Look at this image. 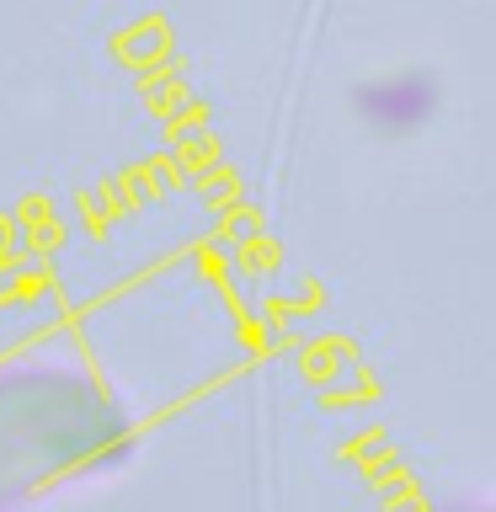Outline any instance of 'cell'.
Masks as SVG:
<instances>
[{"label": "cell", "mask_w": 496, "mask_h": 512, "mask_svg": "<svg viewBox=\"0 0 496 512\" xmlns=\"http://www.w3.org/2000/svg\"><path fill=\"white\" fill-rule=\"evenodd\" d=\"M363 112L374 128H416L427 118V80H411V75L374 80L363 91Z\"/></svg>", "instance_id": "2"}, {"label": "cell", "mask_w": 496, "mask_h": 512, "mask_svg": "<svg viewBox=\"0 0 496 512\" xmlns=\"http://www.w3.org/2000/svg\"><path fill=\"white\" fill-rule=\"evenodd\" d=\"M139 422L102 374L59 358L0 363V512L118 475Z\"/></svg>", "instance_id": "1"}]
</instances>
